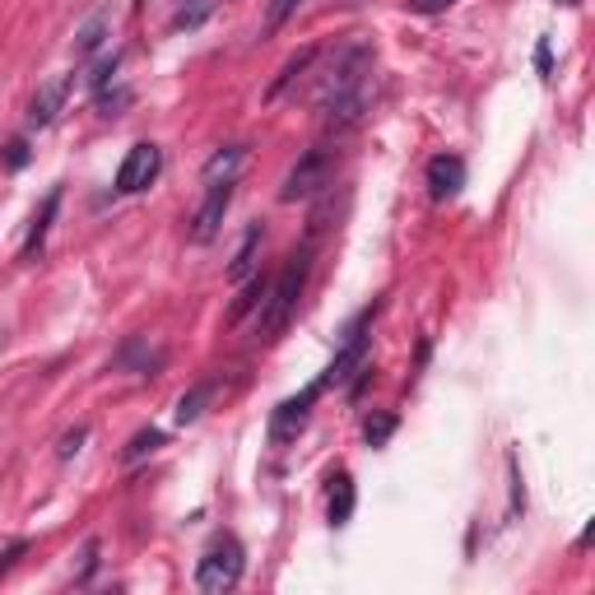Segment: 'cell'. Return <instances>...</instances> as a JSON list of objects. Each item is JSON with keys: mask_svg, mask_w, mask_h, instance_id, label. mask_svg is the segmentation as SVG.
I'll return each mask as SVG.
<instances>
[{"mask_svg": "<svg viewBox=\"0 0 595 595\" xmlns=\"http://www.w3.org/2000/svg\"><path fill=\"white\" fill-rule=\"evenodd\" d=\"M232 191H238V182H205V200L196 205V215H191V242L196 247L219 238L224 215H228V205H232Z\"/></svg>", "mask_w": 595, "mask_h": 595, "instance_id": "cell-7", "label": "cell"}, {"mask_svg": "<svg viewBox=\"0 0 595 595\" xmlns=\"http://www.w3.org/2000/svg\"><path fill=\"white\" fill-rule=\"evenodd\" d=\"M321 396H326V386H321V377H317L313 386H303L298 396L279 400L275 414H270V443H294V437L307 428V419H313V405H317Z\"/></svg>", "mask_w": 595, "mask_h": 595, "instance_id": "cell-6", "label": "cell"}, {"mask_svg": "<svg viewBox=\"0 0 595 595\" xmlns=\"http://www.w3.org/2000/svg\"><path fill=\"white\" fill-rule=\"evenodd\" d=\"M330 172H335V149H326V145L307 149L303 159L289 168V177H284V187H279V200H284V205H294V200H307V196H317L321 187H330Z\"/></svg>", "mask_w": 595, "mask_h": 595, "instance_id": "cell-4", "label": "cell"}, {"mask_svg": "<svg viewBox=\"0 0 595 595\" xmlns=\"http://www.w3.org/2000/svg\"><path fill=\"white\" fill-rule=\"evenodd\" d=\"M373 66H377L373 42H345L330 57V66L321 70L313 102L321 108V121L330 131H349V126L364 121L368 93H373Z\"/></svg>", "mask_w": 595, "mask_h": 595, "instance_id": "cell-1", "label": "cell"}, {"mask_svg": "<svg viewBox=\"0 0 595 595\" xmlns=\"http://www.w3.org/2000/svg\"><path fill=\"white\" fill-rule=\"evenodd\" d=\"M242 573H247V549L238 545V535H215L210 549L196 563V586L205 595H224L242 582Z\"/></svg>", "mask_w": 595, "mask_h": 595, "instance_id": "cell-3", "label": "cell"}, {"mask_svg": "<svg viewBox=\"0 0 595 595\" xmlns=\"http://www.w3.org/2000/svg\"><path fill=\"white\" fill-rule=\"evenodd\" d=\"M23 549H29V545H23V539H14V545H10L6 554H0V573H6V567H10V563H14L19 554H23Z\"/></svg>", "mask_w": 595, "mask_h": 595, "instance_id": "cell-28", "label": "cell"}, {"mask_svg": "<svg viewBox=\"0 0 595 595\" xmlns=\"http://www.w3.org/2000/svg\"><path fill=\"white\" fill-rule=\"evenodd\" d=\"M535 70H539V75L554 70V57H549V42H545V38H539V47H535Z\"/></svg>", "mask_w": 595, "mask_h": 595, "instance_id": "cell-27", "label": "cell"}, {"mask_svg": "<svg viewBox=\"0 0 595 595\" xmlns=\"http://www.w3.org/2000/svg\"><path fill=\"white\" fill-rule=\"evenodd\" d=\"M23 163H29V145H23V140H10V145H6V168L19 172Z\"/></svg>", "mask_w": 595, "mask_h": 595, "instance_id": "cell-25", "label": "cell"}, {"mask_svg": "<svg viewBox=\"0 0 595 595\" xmlns=\"http://www.w3.org/2000/svg\"><path fill=\"white\" fill-rule=\"evenodd\" d=\"M354 503H358L354 475H349V470H335V475H330V494H326V522H330V526H349Z\"/></svg>", "mask_w": 595, "mask_h": 595, "instance_id": "cell-11", "label": "cell"}, {"mask_svg": "<svg viewBox=\"0 0 595 595\" xmlns=\"http://www.w3.org/2000/svg\"><path fill=\"white\" fill-rule=\"evenodd\" d=\"M247 163V145H224L215 149V159L205 163V182H238V168Z\"/></svg>", "mask_w": 595, "mask_h": 595, "instance_id": "cell-13", "label": "cell"}, {"mask_svg": "<svg viewBox=\"0 0 595 595\" xmlns=\"http://www.w3.org/2000/svg\"><path fill=\"white\" fill-rule=\"evenodd\" d=\"M266 289H270V284H266V275H251V279H242V298L228 307V321H242L247 313H256V307L266 303Z\"/></svg>", "mask_w": 595, "mask_h": 595, "instance_id": "cell-16", "label": "cell"}, {"mask_svg": "<svg viewBox=\"0 0 595 595\" xmlns=\"http://www.w3.org/2000/svg\"><path fill=\"white\" fill-rule=\"evenodd\" d=\"M108 29H112V14L108 10H93L80 23V33H75V57H93V51L102 47V38H108Z\"/></svg>", "mask_w": 595, "mask_h": 595, "instance_id": "cell-14", "label": "cell"}, {"mask_svg": "<svg viewBox=\"0 0 595 595\" xmlns=\"http://www.w3.org/2000/svg\"><path fill=\"white\" fill-rule=\"evenodd\" d=\"M261 242H266V228L261 224H247L242 242H238V256H232V266H228V279L232 284H242V279L256 275V256H261Z\"/></svg>", "mask_w": 595, "mask_h": 595, "instance_id": "cell-12", "label": "cell"}, {"mask_svg": "<svg viewBox=\"0 0 595 595\" xmlns=\"http://www.w3.org/2000/svg\"><path fill=\"white\" fill-rule=\"evenodd\" d=\"M117 66H121V51H108L98 66H93V75H89V89L98 93V89H108L112 85V75H117Z\"/></svg>", "mask_w": 595, "mask_h": 595, "instance_id": "cell-22", "label": "cell"}, {"mask_svg": "<svg viewBox=\"0 0 595 595\" xmlns=\"http://www.w3.org/2000/svg\"><path fill=\"white\" fill-rule=\"evenodd\" d=\"M159 172H163V149L159 145H149V140H140V145H131L126 149V159H121V168H117V191L121 196H140V191H149L153 182H159Z\"/></svg>", "mask_w": 595, "mask_h": 595, "instance_id": "cell-5", "label": "cell"}, {"mask_svg": "<svg viewBox=\"0 0 595 595\" xmlns=\"http://www.w3.org/2000/svg\"><path fill=\"white\" fill-rule=\"evenodd\" d=\"M85 437H89V428H70V433L61 437V447H57V456H61V460H70L75 452H80V443H85Z\"/></svg>", "mask_w": 595, "mask_h": 595, "instance_id": "cell-24", "label": "cell"}, {"mask_svg": "<svg viewBox=\"0 0 595 595\" xmlns=\"http://www.w3.org/2000/svg\"><path fill=\"white\" fill-rule=\"evenodd\" d=\"M424 177H428V196L433 200H452L465 187V159L460 153H437V159H428Z\"/></svg>", "mask_w": 595, "mask_h": 595, "instance_id": "cell-8", "label": "cell"}, {"mask_svg": "<svg viewBox=\"0 0 595 595\" xmlns=\"http://www.w3.org/2000/svg\"><path fill=\"white\" fill-rule=\"evenodd\" d=\"M159 447H163V433H159V428H140V433L131 437V443H126L121 460H126V465H136V460L153 456V452H159Z\"/></svg>", "mask_w": 595, "mask_h": 595, "instance_id": "cell-19", "label": "cell"}, {"mask_svg": "<svg viewBox=\"0 0 595 595\" xmlns=\"http://www.w3.org/2000/svg\"><path fill=\"white\" fill-rule=\"evenodd\" d=\"M456 0H409V10L414 14H443V10H452Z\"/></svg>", "mask_w": 595, "mask_h": 595, "instance_id": "cell-26", "label": "cell"}, {"mask_svg": "<svg viewBox=\"0 0 595 595\" xmlns=\"http://www.w3.org/2000/svg\"><path fill=\"white\" fill-rule=\"evenodd\" d=\"M210 396H215V381H196V386H191V391H187L182 400H177V409H172V419H177V424H182V428H187V424H196V419H200V414H205V405H210Z\"/></svg>", "mask_w": 595, "mask_h": 595, "instance_id": "cell-15", "label": "cell"}, {"mask_svg": "<svg viewBox=\"0 0 595 595\" xmlns=\"http://www.w3.org/2000/svg\"><path fill=\"white\" fill-rule=\"evenodd\" d=\"M396 424L400 419H396V414H386V409L368 414V419H364V443L368 447H386V443H391V433H396Z\"/></svg>", "mask_w": 595, "mask_h": 595, "instance_id": "cell-20", "label": "cell"}, {"mask_svg": "<svg viewBox=\"0 0 595 595\" xmlns=\"http://www.w3.org/2000/svg\"><path fill=\"white\" fill-rule=\"evenodd\" d=\"M140 6H145V0H136V10H140Z\"/></svg>", "mask_w": 595, "mask_h": 595, "instance_id": "cell-30", "label": "cell"}, {"mask_svg": "<svg viewBox=\"0 0 595 595\" xmlns=\"http://www.w3.org/2000/svg\"><path fill=\"white\" fill-rule=\"evenodd\" d=\"M57 210H61V187H51L47 191V200L38 205V215H33V224H29V238H23V247H19V261H38L42 256V242H47V232H51V224H57Z\"/></svg>", "mask_w": 595, "mask_h": 595, "instance_id": "cell-10", "label": "cell"}, {"mask_svg": "<svg viewBox=\"0 0 595 595\" xmlns=\"http://www.w3.org/2000/svg\"><path fill=\"white\" fill-rule=\"evenodd\" d=\"M307 275H313V242H303L284 270L275 275V284L266 289V303H261V340H275V335L294 321L298 313V298L307 289Z\"/></svg>", "mask_w": 595, "mask_h": 595, "instance_id": "cell-2", "label": "cell"}, {"mask_svg": "<svg viewBox=\"0 0 595 595\" xmlns=\"http://www.w3.org/2000/svg\"><path fill=\"white\" fill-rule=\"evenodd\" d=\"M70 89H75V75H57V80H47V85L33 93V102H29V121H33V126H51V121L61 117Z\"/></svg>", "mask_w": 595, "mask_h": 595, "instance_id": "cell-9", "label": "cell"}, {"mask_svg": "<svg viewBox=\"0 0 595 595\" xmlns=\"http://www.w3.org/2000/svg\"><path fill=\"white\" fill-rule=\"evenodd\" d=\"M563 6H577V0H563Z\"/></svg>", "mask_w": 595, "mask_h": 595, "instance_id": "cell-29", "label": "cell"}, {"mask_svg": "<svg viewBox=\"0 0 595 595\" xmlns=\"http://www.w3.org/2000/svg\"><path fill=\"white\" fill-rule=\"evenodd\" d=\"M215 14V0H182V10L172 14V33H182V29H200L205 19Z\"/></svg>", "mask_w": 595, "mask_h": 595, "instance_id": "cell-18", "label": "cell"}, {"mask_svg": "<svg viewBox=\"0 0 595 595\" xmlns=\"http://www.w3.org/2000/svg\"><path fill=\"white\" fill-rule=\"evenodd\" d=\"M317 57H321V51H317V47H307V51H298V57H294V61H284V70L275 75V85L266 89V98H279V93H284V89H289V85H294V80H298V75H303L307 66H313Z\"/></svg>", "mask_w": 595, "mask_h": 595, "instance_id": "cell-17", "label": "cell"}, {"mask_svg": "<svg viewBox=\"0 0 595 595\" xmlns=\"http://www.w3.org/2000/svg\"><path fill=\"white\" fill-rule=\"evenodd\" d=\"M307 6V0H270V14H266V29L275 33V29H284V23H289L298 10Z\"/></svg>", "mask_w": 595, "mask_h": 595, "instance_id": "cell-21", "label": "cell"}, {"mask_svg": "<svg viewBox=\"0 0 595 595\" xmlns=\"http://www.w3.org/2000/svg\"><path fill=\"white\" fill-rule=\"evenodd\" d=\"M93 102H98V112H102V117H117V112L126 108V102H131V89H117V93L98 89V93H93Z\"/></svg>", "mask_w": 595, "mask_h": 595, "instance_id": "cell-23", "label": "cell"}]
</instances>
